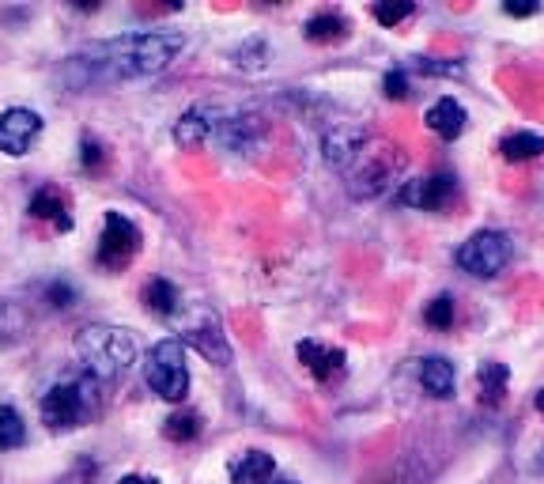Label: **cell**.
Wrapping results in <instances>:
<instances>
[{"label":"cell","instance_id":"1","mask_svg":"<svg viewBox=\"0 0 544 484\" xmlns=\"http://www.w3.org/2000/svg\"><path fill=\"white\" fill-rule=\"evenodd\" d=\"M186 50L182 31H136L106 42H91L87 50L68 57L65 80L72 87L114 84V80H144L174 65V57Z\"/></svg>","mask_w":544,"mask_h":484},{"label":"cell","instance_id":"2","mask_svg":"<svg viewBox=\"0 0 544 484\" xmlns=\"http://www.w3.org/2000/svg\"><path fill=\"white\" fill-rule=\"evenodd\" d=\"M76 356L91 371V379L114 382L136 363V341L118 326H87L76 337Z\"/></svg>","mask_w":544,"mask_h":484},{"label":"cell","instance_id":"3","mask_svg":"<svg viewBox=\"0 0 544 484\" xmlns=\"http://www.w3.org/2000/svg\"><path fill=\"white\" fill-rule=\"evenodd\" d=\"M405 167V156L390 148L386 140H367L363 148H359L356 156L348 159V167H344V178H348V193L359 197V201H371L378 193H386L393 186V178L401 174Z\"/></svg>","mask_w":544,"mask_h":484},{"label":"cell","instance_id":"4","mask_svg":"<svg viewBox=\"0 0 544 484\" xmlns=\"http://www.w3.org/2000/svg\"><path fill=\"white\" fill-rule=\"evenodd\" d=\"M144 379L163 401H182L189 390V367H186V352H182V341H159V345L148 352L144 360Z\"/></svg>","mask_w":544,"mask_h":484},{"label":"cell","instance_id":"5","mask_svg":"<svg viewBox=\"0 0 544 484\" xmlns=\"http://www.w3.org/2000/svg\"><path fill=\"white\" fill-rule=\"evenodd\" d=\"M454 261H458L469 277L492 280V277H499V273L507 269L510 239L503 235V231H476V235H469V239L458 246Z\"/></svg>","mask_w":544,"mask_h":484},{"label":"cell","instance_id":"6","mask_svg":"<svg viewBox=\"0 0 544 484\" xmlns=\"http://www.w3.org/2000/svg\"><path fill=\"white\" fill-rule=\"evenodd\" d=\"M140 250V227L121 216V212H106V224H102L99 239V265L102 269H125Z\"/></svg>","mask_w":544,"mask_h":484},{"label":"cell","instance_id":"7","mask_svg":"<svg viewBox=\"0 0 544 484\" xmlns=\"http://www.w3.org/2000/svg\"><path fill=\"white\" fill-rule=\"evenodd\" d=\"M87 413V398H84V382H61L53 386L50 394L42 398V420L50 424L53 432H68L76 428Z\"/></svg>","mask_w":544,"mask_h":484},{"label":"cell","instance_id":"8","mask_svg":"<svg viewBox=\"0 0 544 484\" xmlns=\"http://www.w3.org/2000/svg\"><path fill=\"white\" fill-rule=\"evenodd\" d=\"M223 121H227V106H216V103L189 106L186 114L178 118V125H174V140H178L182 148H201L204 140L220 137Z\"/></svg>","mask_w":544,"mask_h":484},{"label":"cell","instance_id":"9","mask_svg":"<svg viewBox=\"0 0 544 484\" xmlns=\"http://www.w3.org/2000/svg\"><path fill=\"white\" fill-rule=\"evenodd\" d=\"M42 133V118L27 106H12L0 114V152L4 156H27Z\"/></svg>","mask_w":544,"mask_h":484},{"label":"cell","instance_id":"10","mask_svg":"<svg viewBox=\"0 0 544 484\" xmlns=\"http://www.w3.org/2000/svg\"><path fill=\"white\" fill-rule=\"evenodd\" d=\"M454 193V178L450 174H431V178H416V182H405V190L397 193V201L401 205H412V208H442L446 205V197Z\"/></svg>","mask_w":544,"mask_h":484},{"label":"cell","instance_id":"11","mask_svg":"<svg viewBox=\"0 0 544 484\" xmlns=\"http://www.w3.org/2000/svg\"><path fill=\"white\" fill-rule=\"evenodd\" d=\"M367 140H371V133H367V129H359V125H333L322 140L325 163H329V167H337V171H344V167H348V159L356 156Z\"/></svg>","mask_w":544,"mask_h":484},{"label":"cell","instance_id":"12","mask_svg":"<svg viewBox=\"0 0 544 484\" xmlns=\"http://www.w3.org/2000/svg\"><path fill=\"white\" fill-rule=\"evenodd\" d=\"M295 356L306 363V371L318 382L337 379L340 371H344V360H348L344 348H325L318 345V341H299V345H295Z\"/></svg>","mask_w":544,"mask_h":484},{"label":"cell","instance_id":"13","mask_svg":"<svg viewBox=\"0 0 544 484\" xmlns=\"http://www.w3.org/2000/svg\"><path fill=\"white\" fill-rule=\"evenodd\" d=\"M465 121H469L465 106H461L458 99H450V95L427 110V125H431V133H439L442 140H458L461 133H465Z\"/></svg>","mask_w":544,"mask_h":484},{"label":"cell","instance_id":"14","mask_svg":"<svg viewBox=\"0 0 544 484\" xmlns=\"http://www.w3.org/2000/svg\"><path fill=\"white\" fill-rule=\"evenodd\" d=\"M420 382L431 398H454V386H458V371L454 363L442 360V356H427L420 360Z\"/></svg>","mask_w":544,"mask_h":484},{"label":"cell","instance_id":"15","mask_svg":"<svg viewBox=\"0 0 544 484\" xmlns=\"http://www.w3.org/2000/svg\"><path fill=\"white\" fill-rule=\"evenodd\" d=\"M186 341L201 352L204 360L220 363V367L223 363H231V348H227V341H223V333L216 322H208V326H201V329H189Z\"/></svg>","mask_w":544,"mask_h":484},{"label":"cell","instance_id":"16","mask_svg":"<svg viewBox=\"0 0 544 484\" xmlns=\"http://www.w3.org/2000/svg\"><path fill=\"white\" fill-rule=\"evenodd\" d=\"M303 35L310 42H318V46H329V42L348 38V19L340 16V12H318V16H310L303 23Z\"/></svg>","mask_w":544,"mask_h":484},{"label":"cell","instance_id":"17","mask_svg":"<svg viewBox=\"0 0 544 484\" xmlns=\"http://www.w3.org/2000/svg\"><path fill=\"white\" fill-rule=\"evenodd\" d=\"M23 337H27V311L12 299H0V352L16 348Z\"/></svg>","mask_w":544,"mask_h":484},{"label":"cell","instance_id":"18","mask_svg":"<svg viewBox=\"0 0 544 484\" xmlns=\"http://www.w3.org/2000/svg\"><path fill=\"white\" fill-rule=\"evenodd\" d=\"M544 152V137L537 133H510V137L499 140V156L507 163H529Z\"/></svg>","mask_w":544,"mask_h":484},{"label":"cell","instance_id":"19","mask_svg":"<svg viewBox=\"0 0 544 484\" xmlns=\"http://www.w3.org/2000/svg\"><path fill=\"white\" fill-rule=\"evenodd\" d=\"M31 216L34 220H46V224L61 227V231H68L72 227V216L65 212V201L57 197L53 190H38L31 197Z\"/></svg>","mask_w":544,"mask_h":484},{"label":"cell","instance_id":"20","mask_svg":"<svg viewBox=\"0 0 544 484\" xmlns=\"http://www.w3.org/2000/svg\"><path fill=\"white\" fill-rule=\"evenodd\" d=\"M272 473H276V462H272V454H265V450H246L242 462L235 466V477L242 484H265L272 481Z\"/></svg>","mask_w":544,"mask_h":484},{"label":"cell","instance_id":"21","mask_svg":"<svg viewBox=\"0 0 544 484\" xmlns=\"http://www.w3.org/2000/svg\"><path fill=\"white\" fill-rule=\"evenodd\" d=\"M476 382H480V398L484 401H503L507 394V382H510V371L507 363H480V371H476Z\"/></svg>","mask_w":544,"mask_h":484},{"label":"cell","instance_id":"22","mask_svg":"<svg viewBox=\"0 0 544 484\" xmlns=\"http://www.w3.org/2000/svg\"><path fill=\"white\" fill-rule=\"evenodd\" d=\"M178 303H182V299H178V288H174L170 280L159 277V280H152V284L144 288V307H148L152 314L170 318V314L178 311Z\"/></svg>","mask_w":544,"mask_h":484},{"label":"cell","instance_id":"23","mask_svg":"<svg viewBox=\"0 0 544 484\" xmlns=\"http://www.w3.org/2000/svg\"><path fill=\"white\" fill-rule=\"evenodd\" d=\"M27 443V428H23V416L12 405H0V450H16Z\"/></svg>","mask_w":544,"mask_h":484},{"label":"cell","instance_id":"24","mask_svg":"<svg viewBox=\"0 0 544 484\" xmlns=\"http://www.w3.org/2000/svg\"><path fill=\"white\" fill-rule=\"evenodd\" d=\"M197 432H201V416L197 413H174L163 424V435L170 443H189V439H197Z\"/></svg>","mask_w":544,"mask_h":484},{"label":"cell","instance_id":"25","mask_svg":"<svg viewBox=\"0 0 544 484\" xmlns=\"http://www.w3.org/2000/svg\"><path fill=\"white\" fill-rule=\"evenodd\" d=\"M424 322L431 329H450V326H454V295H435V299L427 303Z\"/></svg>","mask_w":544,"mask_h":484},{"label":"cell","instance_id":"26","mask_svg":"<svg viewBox=\"0 0 544 484\" xmlns=\"http://www.w3.org/2000/svg\"><path fill=\"white\" fill-rule=\"evenodd\" d=\"M412 12H416V4H408V0H382V4H374V19H378L382 27H397V23H405Z\"/></svg>","mask_w":544,"mask_h":484},{"label":"cell","instance_id":"27","mask_svg":"<svg viewBox=\"0 0 544 484\" xmlns=\"http://www.w3.org/2000/svg\"><path fill=\"white\" fill-rule=\"evenodd\" d=\"M382 91H386V99H408V76L405 72H386V80H382Z\"/></svg>","mask_w":544,"mask_h":484},{"label":"cell","instance_id":"28","mask_svg":"<svg viewBox=\"0 0 544 484\" xmlns=\"http://www.w3.org/2000/svg\"><path fill=\"white\" fill-rule=\"evenodd\" d=\"M102 159H106V152H102V144H99V140L87 137L84 144H80V163H84V167H91V171H99Z\"/></svg>","mask_w":544,"mask_h":484},{"label":"cell","instance_id":"29","mask_svg":"<svg viewBox=\"0 0 544 484\" xmlns=\"http://www.w3.org/2000/svg\"><path fill=\"white\" fill-rule=\"evenodd\" d=\"M46 299H50L53 307H72V299H76V292H72V284H65V280H57V284H50V288H46Z\"/></svg>","mask_w":544,"mask_h":484},{"label":"cell","instance_id":"30","mask_svg":"<svg viewBox=\"0 0 544 484\" xmlns=\"http://www.w3.org/2000/svg\"><path fill=\"white\" fill-rule=\"evenodd\" d=\"M420 69L431 72V76H461L458 61H446V65H442V61H420Z\"/></svg>","mask_w":544,"mask_h":484},{"label":"cell","instance_id":"31","mask_svg":"<svg viewBox=\"0 0 544 484\" xmlns=\"http://www.w3.org/2000/svg\"><path fill=\"white\" fill-rule=\"evenodd\" d=\"M503 12H507V16H514V19H526V16H533V12H537V4H529V0L514 4V0H507V4H503Z\"/></svg>","mask_w":544,"mask_h":484},{"label":"cell","instance_id":"32","mask_svg":"<svg viewBox=\"0 0 544 484\" xmlns=\"http://www.w3.org/2000/svg\"><path fill=\"white\" fill-rule=\"evenodd\" d=\"M118 484H159L155 477H121Z\"/></svg>","mask_w":544,"mask_h":484},{"label":"cell","instance_id":"33","mask_svg":"<svg viewBox=\"0 0 544 484\" xmlns=\"http://www.w3.org/2000/svg\"><path fill=\"white\" fill-rule=\"evenodd\" d=\"M533 405H537V413H544V390H537V398H533Z\"/></svg>","mask_w":544,"mask_h":484},{"label":"cell","instance_id":"34","mask_svg":"<svg viewBox=\"0 0 544 484\" xmlns=\"http://www.w3.org/2000/svg\"><path fill=\"white\" fill-rule=\"evenodd\" d=\"M272 484H291V481H272Z\"/></svg>","mask_w":544,"mask_h":484}]
</instances>
